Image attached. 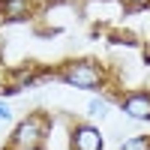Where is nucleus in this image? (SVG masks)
Instances as JSON below:
<instances>
[{
    "label": "nucleus",
    "mask_w": 150,
    "mask_h": 150,
    "mask_svg": "<svg viewBox=\"0 0 150 150\" xmlns=\"http://www.w3.org/2000/svg\"><path fill=\"white\" fill-rule=\"evenodd\" d=\"M129 12H141V9H150V0H120Z\"/></svg>",
    "instance_id": "1a4fd4ad"
},
{
    "label": "nucleus",
    "mask_w": 150,
    "mask_h": 150,
    "mask_svg": "<svg viewBox=\"0 0 150 150\" xmlns=\"http://www.w3.org/2000/svg\"><path fill=\"white\" fill-rule=\"evenodd\" d=\"M69 150H105V135L102 129L90 120L72 123L69 129Z\"/></svg>",
    "instance_id": "20e7f679"
},
{
    "label": "nucleus",
    "mask_w": 150,
    "mask_h": 150,
    "mask_svg": "<svg viewBox=\"0 0 150 150\" xmlns=\"http://www.w3.org/2000/svg\"><path fill=\"white\" fill-rule=\"evenodd\" d=\"M0 24H3V15H0Z\"/></svg>",
    "instance_id": "9b49d317"
},
{
    "label": "nucleus",
    "mask_w": 150,
    "mask_h": 150,
    "mask_svg": "<svg viewBox=\"0 0 150 150\" xmlns=\"http://www.w3.org/2000/svg\"><path fill=\"white\" fill-rule=\"evenodd\" d=\"M117 150H150V135H126Z\"/></svg>",
    "instance_id": "0eeeda50"
},
{
    "label": "nucleus",
    "mask_w": 150,
    "mask_h": 150,
    "mask_svg": "<svg viewBox=\"0 0 150 150\" xmlns=\"http://www.w3.org/2000/svg\"><path fill=\"white\" fill-rule=\"evenodd\" d=\"M15 120V111H12V105L6 102V99H0V123H12Z\"/></svg>",
    "instance_id": "6e6552de"
},
{
    "label": "nucleus",
    "mask_w": 150,
    "mask_h": 150,
    "mask_svg": "<svg viewBox=\"0 0 150 150\" xmlns=\"http://www.w3.org/2000/svg\"><path fill=\"white\" fill-rule=\"evenodd\" d=\"M3 84H6V69H3V63H0V90H3Z\"/></svg>",
    "instance_id": "9d476101"
},
{
    "label": "nucleus",
    "mask_w": 150,
    "mask_h": 150,
    "mask_svg": "<svg viewBox=\"0 0 150 150\" xmlns=\"http://www.w3.org/2000/svg\"><path fill=\"white\" fill-rule=\"evenodd\" d=\"M48 129H51V120L42 111H30L15 123L9 135V150H42L48 141Z\"/></svg>",
    "instance_id": "f03ea898"
},
{
    "label": "nucleus",
    "mask_w": 150,
    "mask_h": 150,
    "mask_svg": "<svg viewBox=\"0 0 150 150\" xmlns=\"http://www.w3.org/2000/svg\"><path fill=\"white\" fill-rule=\"evenodd\" d=\"M54 81L75 87V90H90V93H105L111 84V72L93 57H72L54 69Z\"/></svg>",
    "instance_id": "f257e3e1"
},
{
    "label": "nucleus",
    "mask_w": 150,
    "mask_h": 150,
    "mask_svg": "<svg viewBox=\"0 0 150 150\" xmlns=\"http://www.w3.org/2000/svg\"><path fill=\"white\" fill-rule=\"evenodd\" d=\"M114 105L120 108V114L132 123H150V90H126L117 93Z\"/></svg>",
    "instance_id": "7ed1b4c3"
},
{
    "label": "nucleus",
    "mask_w": 150,
    "mask_h": 150,
    "mask_svg": "<svg viewBox=\"0 0 150 150\" xmlns=\"http://www.w3.org/2000/svg\"><path fill=\"white\" fill-rule=\"evenodd\" d=\"M39 12V0H0L3 24H24Z\"/></svg>",
    "instance_id": "39448f33"
},
{
    "label": "nucleus",
    "mask_w": 150,
    "mask_h": 150,
    "mask_svg": "<svg viewBox=\"0 0 150 150\" xmlns=\"http://www.w3.org/2000/svg\"><path fill=\"white\" fill-rule=\"evenodd\" d=\"M114 99H117V93H99V96H93L90 102H87V117H90V123L93 120H108Z\"/></svg>",
    "instance_id": "423d86ee"
}]
</instances>
